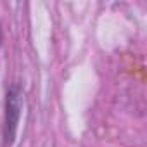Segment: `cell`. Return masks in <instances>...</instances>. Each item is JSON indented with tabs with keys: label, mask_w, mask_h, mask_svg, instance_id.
I'll use <instances>...</instances> for the list:
<instances>
[{
	"label": "cell",
	"mask_w": 147,
	"mask_h": 147,
	"mask_svg": "<svg viewBox=\"0 0 147 147\" xmlns=\"http://www.w3.org/2000/svg\"><path fill=\"white\" fill-rule=\"evenodd\" d=\"M18 118H19V97H18V90L12 88L7 94V121H5V138H7V144H11L12 138H14Z\"/></svg>",
	"instance_id": "6da1fadb"
},
{
	"label": "cell",
	"mask_w": 147,
	"mask_h": 147,
	"mask_svg": "<svg viewBox=\"0 0 147 147\" xmlns=\"http://www.w3.org/2000/svg\"><path fill=\"white\" fill-rule=\"evenodd\" d=\"M0 42H2V31H0Z\"/></svg>",
	"instance_id": "7a4b0ae2"
}]
</instances>
